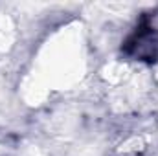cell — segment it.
Listing matches in <instances>:
<instances>
[{"instance_id": "1", "label": "cell", "mask_w": 158, "mask_h": 156, "mask_svg": "<svg viewBox=\"0 0 158 156\" xmlns=\"http://www.w3.org/2000/svg\"><path fill=\"white\" fill-rule=\"evenodd\" d=\"M155 28L145 26L140 28L132 39H131V48H132V55L138 59H149L155 61V57L158 55V35L156 31H153Z\"/></svg>"}]
</instances>
